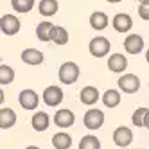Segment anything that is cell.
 Masks as SVG:
<instances>
[{"label":"cell","mask_w":149,"mask_h":149,"mask_svg":"<svg viewBox=\"0 0 149 149\" xmlns=\"http://www.w3.org/2000/svg\"><path fill=\"white\" fill-rule=\"evenodd\" d=\"M74 122H76V115H74L72 110L68 108H61L54 113V124L61 130H67V127H72Z\"/></svg>","instance_id":"obj_8"},{"label":"cell","mask_w":149,"mask_h":149,"mask_svg":"<svg viewBox=\"0 0 149 149\" xmlns=\"http://www.w3.org/2000/svg\"><path fill=\"white\" fill-rule=\"evenodd\" d=\"M25 149H40V147H38V146H27Z\"/></svg>","instance_id":"obj_32"},{"label":"cell","mask_w":149,"mask_h":149,"mask_svg":"<svg viewBox=\"0 0 149 149\" xmlns=\"http://www.w3.org/2000/svg\"><path fill=\"white\" fill-rule=\"evenodd\" d=\"M111 25L117 33H127V31H131V27H133V18L127 13H117L111 18Z\"/></svg>","instance_id":"obj_11"},{"label":"cell","mask_w":149,"mask_h":149,"mask_svg":"<svg viewBox=\"0 0 149 149\" xmlns=\"http://www.w3.org/2000/svg\"><path fill=\"white\" fill-rule=\"evenodd\" d=\"M63 97H65V93H63V88H59L58 84H50V86H47L43 90V93H41V99H43V102L47 106H50V108H56V106H59L63 102Z\"/></svg>","instance_id":"obj_3"},{"label":"cell","mask_w":149,"mask_h":149,"mask_svg":"<svg viewBox=\"0 0 149 149\" xmlns=\"http://www.w3.org/2000/svg\"><path fill=\"white\" fill-rule=\"evenodd\" d=\"M146 61H147V65H149V49H147V52H146Z\"/></svg>","instance_id":"obj_31"},{"label":"cell","mask_w":149,"mask_h":149,"mask_svg":"<svg viewBox=\"0 0 149 149\" xmlns=\"http://www.w3.org/2000/svg\"><path fill=\"white\" fill-rule=\"evenodd\" d=\"M117 84H119V88L124 93H135L140 88V79H138V76H135V74H124V76L119 77Z\"/></svg>","instance_id":"obj_7"},{"label":"cell","mask_w":149,"mask_h":149,"mask_svg":"<svg viewBox=\"0 0 149 149\" xmlns=\"http://www.w3.org/2000/svg\"><path fill=\"white\" fill-rule=\"evenodd\" d=\"M140 4H149V0H138Z\"/></svg>","instance_id":"obj_33"},{"label":"cell","mask_w":149,"mask_h":149,"mask_svg":"<svg viewBox=\"0 0 149 149\" xmlns=\"http://www.w3.org/2000/svg\"><path fill=\"white\" fill-rule=\"evenodd\" d=\"M108 68L115 74H120L127 68V59L124 54H120V52H115V54H111L108 58Z\"/></svg>","instance_id":"obj_14"},{"label":"cell","mask_w":149,"mask_h":149,"mask_svg":"<svg viewBox=\"0 0 149 149\" xmlns=\"http://www.w3.org/2000/svg\"><path fill=\"white\" fill-rule=\"evenodd\" d=\"M79 65L77 63H74V61H65L63 65L59 67L58 70V77L63 84H74L77 79H79Z\"/></svg>","instance_id":"obj_1"},{"label":"cell","mask_w":149,"mask_h":149,"mask_svg":"<svg viewBox=\"0 0 149 149\" xmlns=\"http://www.w3.org/2000/svg\"><path fill=\"white\" fill-rule=\"evenodd\" d=\"M110 49H111V43L106 36H95L88 43V50L93 58H106L110 54Z\"/></svg>","instance_id":"obj_2"},{"label":"cell","mask_w":149,"mask_h":149,"mask_svg":"<svg viewBox=\"0 0 149 149\" xmlns=\"http://www.w3.org/2000/svg\"><path fill=\"white\" fill-rule=\"evenodd\" d=\"M124 49H126V52L127 54H140V52L144 50V38L140 36V34H135V33H131V34H127L126 36V40H124Z\"/></svg>","instance_id":"obj_9"},{"label":"cell","mask_w":149,"mask_h":149,"mask_svg":"<svg viewBox=\"0 0 149 149\" xmlns=\"http://www.w3.org/2000/svg\"><path fill=\"white\" fill-rule=\"evenodd\" d=\"M106 2H110V4H119V2H122V0H106Z\"/></svg>","instance_id":"obj_30"},{"label":"cell","mask_w":149,"mask_h":149,"mask_svg":"<svg viewBox=\"0 0 149 149\" xmlns=\"http://www.w3.org/2000/svg\"><path fill=\"white\" fill-rule=\"evenodd\" d=\"M99 90L95 88V86H84L81 92H79V99L83 104H86V106H92L99 101Z\"/></svg>","instance_id":"obj_16"},{"label":"cell","mask_w":149,"mask_h":149,"mask_svg":"<svg viewBox=\"0 0 149 149\" xmlns=\"http://www.w3.org/2000/svg\"><path fill=\"white\" fill-rule=\"evenodd\" d=\"M31 126H33V130L34 131H45L49 130V126H50V117L49 113L45 111H36L33 117H31Z\"/></svg>","instance_id":"obj_13"},{"label":"cell","mask_w":149,"mask_h":149,"mask_svg":"<svg viewBox=\"0 0 149 149\" xmlns=\"http://www.w3.org/2000/svg\"><path fill=\"white\" fill-rule=\"evenodd\" d=\"M83 122H84V127H86V130L97 131L99 127H102V124H104V113L101 110H97V108H92V110H88L86 113H84Z\"/></svg>","instance_id":"obj_4"},{"label":"cell","mask_w":149,"mask_h":149,"mask_svg":"<svg viewBox=\"0 0 149 149\" xmlns=\"http://www.w3.org/2000/svg\"><path fill=\"white\" fill-rule=\"evenodd\" d=\"M16 111L13 108H0V130H11L16 124Z\"/></svg>","instance_id":"obj_15"},{"label":"cell","mask_w":149,"mask_h":149,"mask_svg":"<svg viewBox=\"0 0 149 149\" xmlns=\"http://www.w3.org/2000/svg\"><path fill=\"white\" fill-rule=\"evenodd\" d=\"M110 25V18L106 13L102 11H93L92 16H90V27L95 29V31H102Z\"/></svg>","instance_id":"obj_17"},{"label":"cell","mask_w":149,"mask_h":149,"mask_svg":"<svg viewBox=\"0 0 149 149\" xmlns=\"http://www.w3.org/2000/svg\"><path fill=\"white\" fill-rule=\"evenodd\" d=\"M50 31H52V24L49 20H43V22H40L36 25V36L40 41H50Z\"/></svg>","instance_id":"obj_23"},{"label":"cell","mask_w":149,"mask_h":149,"mask_svg":"<svg viewBox=\"0 0 149 149\" xmlns=\"http://www.w3.org/2000/svg\"><path fill=\"white\" fill-rule=\"evenodd\" d=\"M22 61L25 63V65H31V67H38L43 63V52L38 50V49H25L22 52Z\"/></svg>","instance_id":"obj_12"},{"label":"cell","mask_w":149,"mask_h":149,"mask_svg":"<svg viewBox=\"0 0 149 149\" xmlns=\"http://www.w3.org/2000/svg\"><path fill=\"white\" fill-rule=\"evenodd\" d=\"M133 149H135V147H133Z\"/></svg>","instance_id":"obj_34"},{"label":"cell","mask_w":149,"mask_h":149,"mask_svg":"<svg viewBox=\"0 0 149 149\" xmlns=\"http://www.w3.org/2000/svg\"><path fill=\"white\" fill-rule=\"evenodd\" d=\"M4 101H6V93H4L2 88H0V104H4Z\"/></svg>","instance_id":"obj_29"},{"label":"cell","mask_w":149,"mask_h":149,"mask_svg":"<svg viewBox=\"0 0 149 149\" xmlns=\"http://www.w3.org/2000/svg\"><path fill=\"white\" fill-rule=\"evenodd\" d=\"M144 127H146V130H149V108H147V111L144 115Z\"/></svg>","instance_id":"obj_28"},{"label":"cell","mask_w":149,"mask_h":149,"mask_svg":"<svg viewBox=\"0 0 149 149\" xmlns=\"http://www.w3.org/2000/svg\"><path fill=\"white\" fill-rule=\"evenodd\" d=\"M36 6V0H11V7L15 9V13L25 15L31 13Z\"/></svg>","instance_id":"obj_21"},{"label":"cell","mask_w":149,"mask_h":149,"mask_svg":"<svg viewBox=\"0 0 149 149\" xmlns=\"http://www.w3.org/2000/svg\"><path fill=\"white\" fill-rule=\"evenodd\" d=\"M146 111H147V108H136L135 110V113H133V117H131V122H133V126H136V127H144V115H146Z\"/></svg>","instance_id":"obj_26"},{"label":"cell","mask_w":149,"mask_h":149,"mask_svg":"<svg viewBox=\"0 0 149 149\" xmlns=\"http://www.w3.org/2000/svg\"><path fill=\"white\" fill-rule=\"evenodd\" d=\"M52 146H54V149H70L72 147V136L67 131H58L52 136Z\"/></svg>","instance_id":"obj_19"},{"label":"cell","mask_w":149,"mask_h":149,"mask_svg":"<svg viewBox=\"0 0 149 149\" xmlns=\"http://www.w3.org/2000/svg\"><path fill=\"white\" fill-rule=\"evenodd\" d=\"M58 9H59L58 0H40L38 4V11L41 16H54L58 13Z\"/></svg>","instance_id":"obj_18"},{"label":"cell","mask_w":149,"mask_h":149,"mask_svg":"<svg viewBox=\"0 0 149 149\" xmlns=\"http://www.w3.org/2000/svg\"><path fill=\"white\" fill-rule=\"evenodd\" d=\"M15 81V70L9 65H0V84L6 86V84H11Z\"/></svg>","instance_id":"obj_25"},{"label":"cell","mask_w":149,"mask_h":149,"mask_svg":"<svg viewBox=\"0 0 149 149\" xmlns=\"http://www.w3.org/2000/svg\"><path fill=\"white\" fill-rule=\"evenodd\" d=\"M138 16L147 22L149 20V4H140L138 6Z\"/></svg>","instance_id":"obj_27"},{"label":"cell","mask_w":149,"mask_h":149,"mask_svg":"<svg viewBox=\"0 0 149 149\" xmlns=\"http://www.w3.org/2000/svg\"><path fill=\"white\" fill-rule=\"evenodd\" d=\"M79 149H101V140L95 135H84L79 140Z\"/></svg>","instance_id":"obj_24"},{"label":"cell","mask_w":149,"mask_h":149,"mask_svg":"<svg viewBox=\"0 0 149 149\" xmlns=\"http://www.w3.org/2000/svg\"><path fill=\"white\" fill-rule=\"evenodd\" d=\"M113 142L117 147H127L133 142V131L127 126H119L113 131Z\"/></svg>","instance_id":"obj_10"},{"label":"cell","mask_w":149,"mask_h":149,"mask_svg":"<svg viewBox=\"0 0 149 149\" xmlns=\"http://www.w3.org/2000/svg\"><path fill=\"white\" fill-rule=\"evenodd\" d=\"M20 27H22V22H20V18L15 16V15H4L0 18V31L6 34V36H15L18 34Z\"/></svg>","instance_id":"obj_5"},{"label":"cell","mask_w":149,"mask_h":149,"mask_svg":"<svg viewBox=\"0 0 149 149\" xmlns=\"http://www.w3.org/2000/svg\"><path fill=\"white\" fill-rule=\"evenodd\" d=\"M102 102H104L106 108H117L119 102H120V93L117 92V90H113V88L106 90L102 93Z\"/></svg>","instance_id":"obj_22"},{"label":"cell","mask_w":149,"mask_h":149,"mask_svg":"<svg viewBox=\"0 0 149 149\" xmlns=\"http://www.w3.org/2000/svg\"><path fill=\"white\" fill-rule=\"evenodd\" d=\"M18 102L20 106H22L24 110H29V111H33L38 108V104H40V95L33 90V88H25L20 92L18 95Z\"/></svg>","instance_id":"obj_6"},{"label":"cell","mask_w":149,"mask_h":149,"mask_svg":"<svg viewBox=\"0 0 149 149\" xmlns=\"http://www.w3.org/2000/svg\"><path fill=\"white\" fill-rule=\"evenodd\" d=\"M50 41H54L56 45H65V43H68V31L65 27H61V25H52Z\"/></svg>","instance_id":"obj_20"}]
</instances>
